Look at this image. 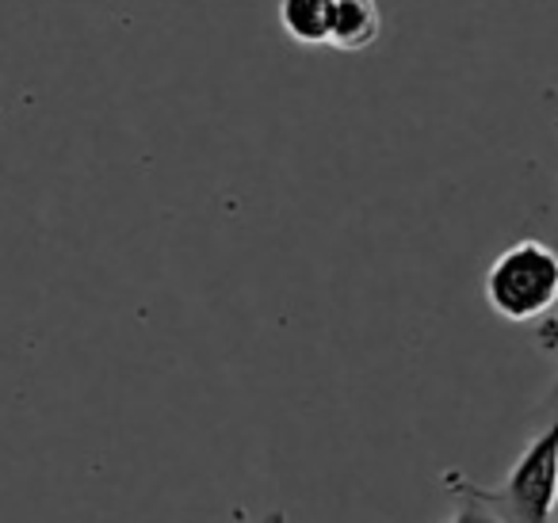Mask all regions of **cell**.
Listing matches in <instances>:
<instances>
[{
	"label": "cell",
	"instance_id": "6",
	"mask_svg": "<svg viewBox=\"0 0 558 523\" xmlns=\"http://www.w3.org/2000/svg\"><path fill=\"white\" fill-rule=\"evenodd\" d=\"M279 520H283V512H271L268 520H260V523H279ZM233 523H253V520H248V515L241 512V508H233Z\"/></svg>",
	"mask_w": 558,
	"mask_h": 523
},
{
	"label": "cell",
	"instance_id": "1",
	"mask_svg": "<svg viewBox=\"0 0 558 523\" xmlns=\"http://www.w3.org/2000/svg\"><path fill=\"white\" fill-rule=\"evenodd\" d=\"M555 474H558V409H555V421L520 451L509 477H505L497 489L474 485L471 477H463L459 470L444 474V489H448L451 497L482 500V504L494 508L505 523H550V512H555V500H558Z\"/></svg>",
	"mask_w": 558,
	"mask_h": 523
},
{
	"label": "cell",
	"instance_id": "7",
	"mask_svg": "<svg viewBox=\"0 0 558 523\" xmlns=\"http://www.w3.org/2000/svg\"><path fill=\"white\" fill-rule=\"evenodd\" d=\"M547 104L555 108V119H558V93H547Z\"/></svg>",
	"mask_w": 558,
	"mask_h": 523
},
{
	"label": "cell",
	"instance_id": "2",
	"mask_svg": "<svg viewBox=\"0 0 558 523\" xmlns=\"http://www.w3.org/2000/svg\"><path fill=\"white\" fill-rule=\"evenodd\" d=\"M558 302V253L547 241H512L486 268V306L512 325L539 321Z\"/></svg>",
	"mask_w": 558,
	"mask_h": 523
},
{
	"label": "cell",
	"instance_id": "9",
	"mask_svg": "<svg viewBox=\"0 0 558 523\" xmlns=\"http://www.w3.org/2000/svg\"><path fill=\"white\" fill-rule=\"evenodd\" d=\"M279 523H288V520H279Z\"/></svg>",
	"mask_w": 558,
	"mask_h": 523
},
{
	"label": "cell",
	"instance_id": "4",
	"mask_svg": "<svg viewBox=\"0 0 558 523\" xmlns=\"http://www.w3.org/2000/svg\"><path fill=\"white\" fill-rule=\"evenodd\" d=\"M337 0H279V27L299 47H329Z\"/></svg>",
	"mask_w": 558,
	"mask_h": 523
},
{
	"label": "cell",
	"instance_id": "3",
	"mask_svg": "<svg viewBox=\"0 0 558 523\" xmlns=\"http://www.w3.org/2000/svg\"><path fill=\"white\" fill-rule=\"evenodd\" d=\"M383 16L375 0H337L333 27H329V47L341 54H364L379 42Z\"/></svg>",
	"mask_w": 558,
	"mask_h": 523
},
{
	"label": "cell",
	"instance_id": "5",
	"mask_svg": "<svg viewBox=\"0 0 558 523\" xmlns=\"http://www.w3.org/2000/svg\"><path fill=\"white\" fill-rule=\"evenodd\" d=\"M448 523H505L494 508H486L482 500H471V497H459V508Z\"/></svg>",
	"mask_w": 558,
	"mask_h": 523
},
{
	"label": "cell",
	"instance_id": "8",
	"mask_svg": "<svg viewBox=\"0 0 558 523\" xmlns=\"http://www.w3.org/2000/svg\"><path fill=\"white\" fill-rule=\"evenodd\" d=\"M555 489H558V474H555Z\"/></svg>",
	"mask_w": 558,
	"mask_h": 523
}]
</instances>
